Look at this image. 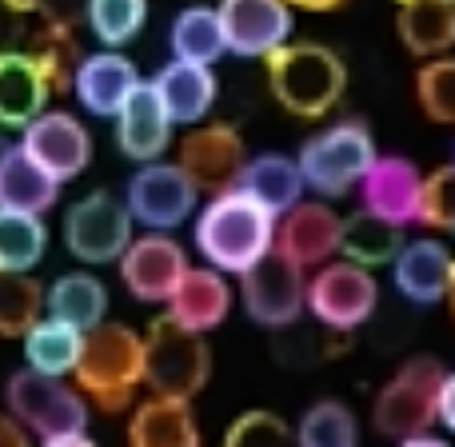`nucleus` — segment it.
<instances>
[{
    "mask_svg": "<svg viewBox=\"0 0 455 447\" xmlns=\"http://www.w3.org/2000/svg\"><path fill=\"white\" fill-rule=\"evenodd\" d=\"M264 60L275 104L299 120L328 116L347 88V68L339 52H331L328 44H315V40H283Z\"/></svg>",
    "mask_w": 455,
    "mask_h": 447,
    "instance_id": "obj_1",
    "label": "nucleus"
},
{
    "mask_svg": "<svg viewBox=\"0 0 455 447\" xmlns=\"http://www.w3.org/2000/svg\"><path fill=\"white\" fill-rule=\"evenodd\" d=\"M275 240V216L264 212L240 188L212 192L196 220V248L216 272L240 275L251 259H259Z\"/></svg>",
    "mask_w": 455,
    "mask_h": 447,
    "instance_id": "obj_2",
    "label": "nucleus"
},
{
    "mask_svg": "<svg viewBox=\"0 0 455 447\" xmlns=\"http://www.w3.org/2000/svg\"><path fill=\"white\" fill-rule=\"evenodd\" d=\"M140 368H144L140 331L124 328V323L100 320L80 339L72 379H76V387L96 408L116 416V411H124L132 403L136 387H140Z\"/></svg>",
    "mask_w": 455,
    "mask_h": 447,
    "instance_id": "obj_3",
    "label": "nucleus"
},
{
    "mask_svg": "<svg viewBox=\"0 0 455 447\" xmlns=\"http://www.w3.org/2000/svg\"><path fill=\"white\" fill-rule=\"evenodd\" d=\"M144 344V368L140 384L152 395H168V400H192L204 392L208 376H212V347L200 331L180 328L176 320H152L148 331L140 336Z\"/></svg>",
    "mask_w": 455,
    "mask_h": 447,
    "instance_id": "obj_4",
    "label": "nucleus"
},
{
    "mask_svg": "<svg viewBox=\"0 0 455 447\" xmlns=\"http://www.w3.org/2000/svg\"><path fill=\"white\" fill-rule=\"evenodd\" d=\"M371 160H376V140H371L368 124L344 120V124H331L315 132L312 140H304L296 168L304 188L320 192V196H347L371 168Z\"/></svg>",
    "mask_w": 455,
    "mask_h": 447,
    "instance_id": "obj_5",
    "label": "nucleus"
},
{
    "mask_svg": "<svg viewBox=\"0 0 455 447\" xmlns=\"http://www.w3.org/2000/svg\"><path fill=\"white\" fill-rule=\"evenodd\" d=\"M443 376H448V368L432 355L403 363L376 395V408H371L376 432L387 440H408V435L427 432L435 424V395H440Z\"/></svg>",
    "mask_w": 455,
    "mask_h": 447,
    "instance_id": "obj_6",
    "label": "nucleus"
},
{
    "mask_svg": "<svg viewBox=\"0 0 455 447\" xmlns=\"http://www.w3.org/2000/svg\"><path fill=\"white\" fill-rule=\"evenodd\" d=\"M8 411L24 432H36L40 440L48 435H68L88 427V403L80 392L64 384V376H40V371L24 368L8 379L4 387Z\"/></svg>",
    "mask_w": 455,
    "mask_h": 447,
    "instance_id": "obj_7",
    "label": "nucleus"
},
{
    "mask_svg": "<svg viewBox=\"0 0 455 447\" xmlns=\"http://www.w3.org/2000/svg\"><path fill=\"white\" fill-rule=\"evenodd\" d=\"M304 267L291 264L280 248H267L240 272V296L259 328H288L304 312Z\"/></svg>",
    "mask_w": 455,
    "mask_h": 447,
    "instance_id": "obj_8",
    "label": "nucleus"
},
{
    "mask_svg": "<svg viewBox=\"0 0 455 447\" xmlns=\"http://www.w3.org/2000/svg\"><path fill=\"white\" fill-rule=\"evenodd\" d=\"M379 288L371 280L368 267L360 264H320V272L304 283V307H312V315L328 331H352L363 320H371L376 312Z\"/></svg>",
    "mask_w": 455,
    "mask_h": 447,
    "instance_id": "obj_9",
    "label": "nucleus"
},
{
    "mask_svg": "<svg viewBox=\"0 0 455 447\" xmlns=\"http://www.w3.org/2000/svg\"><path fill=\"white\" fill-rule=\"evenodd\" d=\"M132 240V216L124 200L96 188L64 212V243L84 264H112Z\"/></svg>",
    "mask_w": 455,
    "mask_h": 447,
    "instance_id": "obj_10",
    "label": "nucleus"
},
{
    "mask_svg": "<svg viewBox=\"0 0 455 447\" xmlns=\"http://www.w3.org/2000/svg\"><path fill=\"white\" fill-rule=\"evenodd\" d=\"M196 196L200 192L192 188V180L176 164L148 160L128 180L124 208L132 216V224H144L152 232H172L196 212Z\"/></svg>",
    "mask_w": 455,
    "mask_h": 447,
    "instance_id": "obj_11",
    "label": "nucleus"
},
{
    "mask_svg": "<svg viewBox=\"0 0 455 447\" xmlns=\"http://www.w3.org/2000/svg\"><path fill=\"white\" fill-rule=\"evenodd\" d=\"M16 148L32 160L36 168H44L56 184L76 180L92 160V136L72 112H40L24 124V136Z\"/></svg>",
    "mask_w": 455,
    "mask_h": 447,
    "instance_id": "obj_12",
    "label": "nucleus"
},
{
    "mask_svg": "<svg viewBox=\"0 0 455 447\" xmlns=\"http://www.w3.org/2000/svg\"><path fill=\"white\" fill-rule=\"evenodd\" d=\"M248 148L243 136L232 124H208V128H192L176 148V168L192 180L196 192H224L235 184Z\"/></svg>",
    "mask_w": 455,
    "mask_h": 447,
    "instance_id": "obj_13",
    "label": "nucleus"
},
{
    "mask_svg": "<svg viewBox=\"0 0 455 447\" xmlns=\"http://www.w3.org/2000/svg\"><path fill=\"white\" fill-rule=\"evenodd\" d=\"M120 280H124L128 296L144 299V304H164L180 275L188 272V256L184 248L164 232H148L140 240H128L120 251Z\"/></svg>",
    "mask_w": 455,
    "mask_h": 447,
    "instance_id": "obj_14",
    "label": "nucleus"
},
{
    "mask_svg": "<svg viewBox=\"0 0 455 447\" xmlns=\"http://www.w3.org/2000/svg\"><path fill=\"white\" fill-rule=\"evenodd\" d=\"M216 16L224 28V48L235 56L264 60L291 36V8L283 0H220Z\"/></svg>",
    "mask_w": 455,
    "mask_h": 447,
    "instance_id": "obj_15",
    "label": "nucleus"
},
{
    "mask_svg": "<svg viewBox=\"0 0 455 447\" xmlns=\"http://www.w3.org/2000/svg\"><path fill=\"white\" fill-rule=\"evenodd\" d=\"M272 248H280L304 272L328 264L339 248V216L323 200H296L283 216H275Z\"/></svg>",
    "mask_w": 455,
    "mask_h": 447,
    "instance_id": "obj_16",
    "label": "nucleus"
},
{
    "mask_svg": "<svg viewBox=\"0 0 455 447\" xmlns=\"http://www.w3.org/2000/svg\"><path fill=\"white\" fill-rule=\"evenodd\" d=\"M116 144L128 160L136 164H148V160H160L172 144V116L164 112L152 80H136V88L124 96V104L116 108Z\"/></svg>",
    "mask_w": 455,
    "mask_h": 447,
    "instance_id": "obj_17",
    "label": "nucleus"
},
{
    "mask_svg": "<svg viewBox=\"0 0 455 447\" xmlns=\"http://www.w3.org/2000/svg\"><path fill=\"white\" fill-rule=\"evenodd\" d=\"M419 168L408 156H379L371 160V168L360 176V196L363 212L379 216V220L408 227L416 220V196H419Z\"/></svg>",
    "mask_w": 455,
    "mask_h": 447,
    "instance_id": "obj_18",
    "label": "nucleus"
},
{
    "mask_svg": "<svg viewBox=\"0 0 455 447\" xmlns=\"http://www.w3.org/2000/svg\"><path fill=\"white\" fill-rule=\"evenodd\" d=\"M395 288L411 304H440L451 296L455 283V259L443 240H403L395 251Z\"/></svg>",
    "mask_w": 455,
    "mask_h": 447,
    "instance_id": "obj_19",
    "label": "nucleus"
},
{
    "mask_svg": "<svg viewBox=\"0 0 455 447\" xmlns=\"http://www.w3.org/2000/svg\"><path fill=\"white\" fill-rule=\"evenodd\" d=\"M136 80H140L136 64L116 48H104V52L80 56L76 72H72V92L92 116H116V108L136 88Z\"/></svg>",
    "mask_w": 455,
    "mask_h": 447,
    "instance_id": "obj_20",
    "label": "nucleus"
},
{
    "mask_svg": "<svg viewBox=\"0 0 455 447\" xmlns=\"http://www.w3.org/2000/svg\"><path fill=\"white\" fill-rule=\"evenodd\" d=\"M164 304H168V320L204 336V331L224 323L228 307H232V288H228L224 272H216V267H188Z\"/></svg>",
    "mask_w": 455,
    "mask_h": 447,
    "instance_id": "obj_21",
    "label": "nucleus"
},
{
    "mask_svg": "<svg viewBox=\"0 0 455 447\" xmlns=\"http://www.w3.org/2000/svg\"><path fill=\"white\" fill-rule=\"evenodd\" d=\"M52 88L24 48L0 52V128H24L48 108Z\"/></svg>",
    "mask_w": 455,
    "mask_h": 447,
    "instance_id": "obj_22",
    "label": "nucleus"
},
{
    "mask_svg": "<svg viewBox=\"0 0 455 447\" xmlns=\"http://www.w3.org/2000/svg\"><path fill=\"white\" fill-rule=\"evenodd\" d=\"M164 112L172 116V124H200L216 104V72L208 64H184L172 60L152 76Z\"/></svg>",
    "mask_w": 455,
    "mask_h": 447,
    "instance_id": "obj_23",
    "label": "nucleus"
},
{
    "mask_svg": "<svg viewBox=\"0 0 455 447\" xmlns=\"http://www.w3.org/2000/svg\"><path fill=\"white\" fill-rule=\"evenodd\" d=\"M128 447H200L192 400L152 395L128 419Z\"/></svg>",
    "mask_w": 455,
    "mask_h": 447,
    "instance_id": "obj_24",
    "label": "nucleus"
},
{
    "mask_svg": "<svg viewBox=\"0 0 455 447\" xmlns=\"http://www.w3.org/2000/svg\"><path fill=\"white\" fill-rule=\"evenodd\" d=\"M395 28L419 60L448 56L455 44V0H395Z\"/></svg>",
    "mask_w": 455,
    "mask_h": 447,
    "instance_id": "obj_25",
    "label": "nucleus"
},
{
    "mask_svg": "<svg viewBox=\"0 0 455 447\" xmlns=\"http://www.w3.org/2000/svg\"><path fill=\"white\" fill-rule=\"evenodd\" d=\"M232 188H240L243 196H251L264 212H272V216H283L299 196H304V180H299L296 160L283 156V152L248 156Z\"/></svg>",
    "mask_w": 455,
    "mask_h": 447,
    "instance_id": "obj_26",
    "label": "nucleus"
},
{
    "mask_svg": "<svg viewBox=\"0 0 455 447\" xmlns=\"http://www.w3.org/2000/svg\"><path fill=\"white\" fill-rule=\"evenodd\" d=\"M44 312L52 315V320H64V323H72V328L88 331L108 312V291H104V283L96 280L92 272H68L48 283Z\"/></svg>",
    "mask_w": 455,
    "mask_h": 447,
    "instance_id": "obj_27",
    "label": "nucleus"
},
{
    "mask_svg": "<svg viewBox=\"0 0 455 447\" xmlns=\"http://www.w3.org/2000/svg\"><path fill=\"white\" fill-rule=\"evenodd\" d=\"M56 196H60V184H56L44 168L32 164L12 144V152H8L4 164H0V208L44 216L48 208L56 204Z\"/></svg>",
    "mask_w": 455,
    "mask_h": 447,
    "instance_id": "obj_28",
    "label": "nucleus"
},
{
    "mask_svg": "<svg viewBox=\"0 0 455 447\" xmlns=\"http://www.w3.org/2000/svg\"><path fill=\"white\" fill-rule=\"evenodd\" d=\"M24 52L36 60V68L44 72L48 88L52 96L68 92L72 88V72L80 64V44H76V28H64V24H52V20H40V28L24 32Z\"/></svg>",
    "mask_w": 455,
    "mask_h": 447,
    "instance_id": "obj_29",
    "label": "nucleus"
},
{
    "mask_svg": "<svg viewBox=\"0 0 455 447\" xmlns=\"http://www.w3.org/2000/svg\"><path fill=\"white\" fill-rule=\"evenodd\" d=\"M20 339H24V363L32 371H40V376H68L76 368L84 331L64 320H52V315H40Z\"/></svg>",
    "mask_w": 455,
    "mask_h": 447,
    "instance_id": "obj_30",
    "label": "nucleus"
},
{
    "mask_svg": "<svg viewBox=\"0 0 455 447\" xmlns=\"http://www.w3.org/2000/svg\"><path fill=\"white\" fill-rule=\"evenodd\" d=\"M403 248V227L379 220L371 212H355L347 220H339V248L347 256V264L360 267H379L392 264L395 251Z\"/></svg>",
    "mask_w": 455,
    "mask_h": 447,
    "instance_id": "obj_31",
    "label": "nucleus"
},
{
    "mask_svg": "<svg viewBox=\"0 0 455 447\" xmlns=\"http://www.w3.org/2000/svg\"><path fill=\"white\" fill-rule=\"evenodd\" d=\"M168 44H172V60L208 64V68H212V64L228 52V48H224V28H220V16H216V8L192 4V8H184V12H176L172 32H168Z\"/></svg>",
    "mask_w": 455,
    "mask_h": 447,
    "instance_id": "obj_32",
    "label": "nucleus"
},
{
    "mask_svg": "<svg viewBox=\"0 0 455 447\" xmlns=\"http://www.w3.org/2000/svg\"><path fill=\"white\" fill-rule=\"evenodd\" d=\"M48 251V227L32 212L0 208V272H32Z\"/></svg>",
    "mask_w": 455,
    "mask_h": 447,
    "instance_id": "obj_33",
    "label": "nucleus"
},
{
    "mask_svg": "<svg viewBox=\"0 0 455 447\" xmlns=\"http://www.w3.org/2000/svg\"><path fill=\"white\" fill-rule=\"evenodd\" d=\"M296 447H360V424L339 400H320L299 416Z\"/></svg>",
    "mask_w": 455,
    "mask_h": 447,
    "instance_id": "obj_34",
    "label": "nucleus"
},
{
    "mask_svg": "<svg viewBox=\"0 0 455 447\" xmlns=\"http://www.w3.org/2000/svg\"><path fill=\"white\" fill-rule=\"evenodd\" d=\"M148 0H84V24L104 48H120L140 36Z\"/></svg>",
    "mask_w": 455,
    "mask_h": 447,
    "instance_id": "obj_35",
    "label": "nucleus"
},
{
    "mask_svg": "<svg viewBox=\"0 0 455 447\" xmlns=\"http://www.w3.org/2000/svg\"><path fill=\"white\" fill-rule=\"evenodd\" d=\"M44 312V288L28 272H0V336H24Z\"/></svg>",
    "mask_w": 455,
    "mask_h": 447,
    "instance_id": "obj_36",
    "label": "nucleus"
},
{
    "mask_svg": "<svg viewBox=\"0 0 455 447\" xmlns=\"http://www.w3.org/2000/svg\"><path fill=\"white\" fill-rule=\"evenodd\" d=\"M416 96L432 124H455V60L451 56H432L419 68Z\"/></svg>",
    "mask_w": 455,
    "mask_h": 447,
    "instance_id": "obj_37",
    "label": "nucleus"
},
{
    "mask_svg": "<svg viewBox=\"0 0 455 447\" xmlns=\"http://www.w3.org/2000/svg\"><path fill=\"white\" fill-rule=\"evenodd\" d=\"M416 220L435 227V232H451L455 227V168L451 164L435 168L432 176L419 180Z\"/></svg>",
    "mask_w": 455,
    "mask_h": 447,
    "instance_id": "obj_38",
    "label": "nucleus"
},
{
    "mask_svg": "<svg viewBox=\"0 0 455 447\" xmlns=\"http://www.w3.org/2000/svg\"><path fill=\"white\" fill-rule=\"evenodd\" d=\"M224 447H296V432L275 411H243L224 432Z\"/></svg>",
    "mask_w": 455,
    "mask_h": 447,
    "instance_id": "obj_39",
    "label": "nucleus"
},
{
    "mask_svg": "<svg viewBox=\"0 0 455 447\" xmlns=\"http://www.w3.org/2000/svg\"><path fill=\"white\" fill-rule=\"evenodd\" d=\"M12 12L36 16V20H52L64 28H76L84 20V0H4Z\"/></svg>",
    "mask_w": 455,
    "mask_h": 447,
    "instance_id": "obj_40",
    "label": "nucleus"
},
{
    "mask_svg": "<svg viewBox=\"0 0 455 447\" xmlns=\"http://www.w3.org/2000/svg\"><path fill=\"white\" fill-rule=\"evenodd\" d=\"M28 16H20V12H12V8L0 0V52H12V48H20L24 44V32H28Z\"/></svg>",
    "mask_w": 455,
    "mask_h": 447,
    "instance_id": "obj_41",
    "label": "nucleus"
},
{
    "mask_svg": "<svg viewBox=\"0 0 455 447\" xmlns=\"http://www.w3.org/2000/svg\"><path fill=\"white\" fill-rule=\"evenodd\" d=\"M435 424H443L451 432L455 427V376L448 371L440 384V395H435Z\"/></svg>",
    "mask_w": 455,
    "mask_h": 447,
    "instance_id": "obj_42",
    "label": "nucleus"
},
{
    "mask_svg": "<svg viewBox=\"0 0 455 447\" xmlns=\"http://www.w3.org/2000/svg\"><path fill=\"white\" fill-rule=\"evenodd\" d=\"M0 447H32L28 432H24L12 416H0Z\"/></svg>",
    "mask_w": 455,
    "mask_h": 447,
    "instance_id": "obj_43",
    "label": "nucleus"
},
{
    "mask_svg": "<svg viewBox=\"0 0 455 447\" xmlns=\"http://www.w3.org/2000/svg\"><path fill=\"white\" fill-rule=\"evenodd\" d=\"M40 447H96V443L84 432H68V435H48Z\"/></svg>",
    "mask_w": 455,
    "mask_h": 447,
    "instance_id": "obj_44",
    "label": "nucleus"
},
{
    "mask_svg": "<svg viewBox=\"0 0 455 447\" xmlns=\"http://www.w3.org/2000/svg\"><path fill=\"white\" fill-rule=\"evenodd\" d=\"M288 8H304V12H331V8H339L344 0H283Z\"/></svg>",
    "mask_w": 455,
    "mask_h": 447,
    "instance_id": "obj_45",
    "label": "nucleus"
},
{
    "mask_svg": "<svg viewBox=\"0 0 455 447\" xmlns=\"http://www.w3.org/2000/svg\"><path fill=\"white\" fill-rule=\"evenodd\" d=\"M400 447H451V443H448V440H440V435L419 432V435H408V440H400Z\"/></svg>",
    "mask_w": 455,
    "mask_h": 447,
    "instance_id": "obj_46",
    "label": "nucleus"
},
{
    "mask_svg": "<svg viewBox=\"0 0 455 447\" xmlns=\"http://www.w3.org/2000/svg\"><path fill=\"white\" fill-rule=\"evenodd\" d=\"M8 152H12V140H8V136L0 132V164H4V156H8Z\"/></svg>",
    "mask_w": 455,
    "mask_h": 447,
    "instance_id": "obj_47",
    "label": "nucleus"
}]
</instances>
